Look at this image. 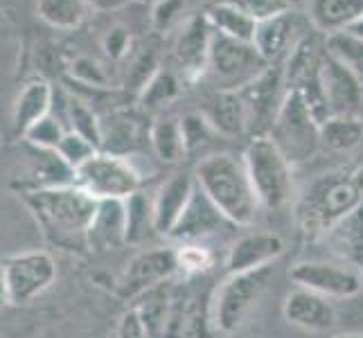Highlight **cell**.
Returning a JSON list of instances; mask_svg holds the SVG:
<instances>
[{
    "label": "cell",
    "instance_id": "6da1fadb",
    "mask_svg": "<svg viewBox=\"0 0 363 338\" xmlns=\"http://www.w3.org/2000/svg\"><path fill=\"white\" fill-rule=\"evenodd\" d=\"M25 203L43 230L45 240L64 250L89 248L86 235L97 210V198L77 185L45 187L25 192Z\"/></svg>",
    "mask_w": 363,
    "mask_h": 338
},
{
    "label": "cell",
    "instance_id": "7a4b0ae2",
    "mask_svg": "<svg viewBox=\"0 0 363 338\" xmlns=\"http://www.w3.org/2000/svg\"><path fill=\"white\" fill-rule=\"evenodd\" d=\"M363 203V167L347 174H325L298 196L294 219L300 232L323 237Z\"/></svg>",
    "mask_w": 363,
    "mask_h": 338
},
{
    "label": "cell",
    "instance_id": "3957f363",
    "mask_svg": "<svg viewBox=\"0 0 363 338\" xmlns=\"http://www.w3.org/2000/svg\"><path fill=\"white\" fill-rule=\"evenodd\" d=\"M194 179L233 225H250L255 221L259 203L250 185L244 158L233 154H212L196 165Z\"/></svg>",
    "mask_w": 363,
    "mask_h": 338
},
{
    "label": "cell",
    "instance_id": "277c9868",
    "mask_svg": "<svg viewBox=\"0 0 363 338\" xmlns=\"http://www.w3.org/2000/svg\"><path fill=\"white\" fill-rule=\"evenodd\" d=\"M275 266H264L246 273H228L210 300V322L219 334H235L248 320L267 293Z\"/></svg>",
    "mask_w": 363,
    "mask_h": 338
},
{
    "label": "cell",
    "instance_id": "5b68a950",
    "mask_svg": "<svg viewBox=\"0 0 363 338\" xmlns=\"http://www.w3.org/2000/svg\"><path fill=\"white\" fill-rule=\"evenodd\" d=\"M244 165L259 208L278 210L291 201V162L273 145L269 135H255L244 152Z\"/></svg>",
    "mask_w": 363,
    "mask_h": 338
},
{
    "label": "cell",
    "instance_id": "8992f818",
    "mask_svg": "<svg viewBox=\"0 0 363 338\" xmlns=\"http://www.w3.org/2000/svg\"><path fill=\"white\" fill-rule=\"evenodd\" d=\"M267 135L291 165L309 160L320 149V122L298 91H286Z\"/></svg>",
    "mask_w": 363,
    "mask_h": 338
},
{
    "label": "cell",
    "instance_id": "52a82bcc",
    "mask_svg": "<svg viewBox=\"0 0 363 338\" xmlns=\"http://www.w3.org/2000/svg\"><path fill=\"white\" fill-rule=\"evenodd\" d=\"M267 68L269 64L259 57L253 43L212 32L206 72L221 86V91L242 89V86L259 77Z\"/></svg>",
    "mask_w": 363,
    "mask_h": 338
},
{
    "label": "cell",
    "instance_id": "ba28073f",
    "mask_svg": "<svg viewBox=\"0 0 363 338\" xmlns=\"http://www.w3.org/2000/svg\"><path fill=\"white\" fill-rule=\"evenodd\" d=\"M143 174L129 158L97 152L89 162L74 171V185L89 192L97 201L104 198H129L140 192Z\"/></svg>",
    "mask_w": 363,
    "mask_h": 338
},
{
    "label": "cell",
    "instance_id": "9c48e42d",
    "mask_svg": "<svg viewBox=\"0 0 363 338\" xmlns=\"http://www.w3.org/2000/svg\"><path fill=\"white\" fill-rule=\"evenodd\" d=\"M3 280L9 293V305H28L55 284L57 264L45 250H30L5 261Z\"/></svg>",
    "mask_w": 363,
    "mask_h": 338
},
{
    "label": "cell",
    "instance_id": "30bf717a",
    "mask_svg": "<svg viewBox=\"0 0 363 338\" xmlns=\"http://www.w3.org/2000/svg\"><path fill=\"white\" fill-rule=\"evenodd\" d=\"M289 278L298 289L314 291L330 300L354 298L363 291V273L352 264L298 261L289 269Z\"/></svg>",
    "mask_w": 363,
    "mask_h": 338
},
{
    "label": "cell",
    "instance_id": "8fae6325",
    "mask_svg": "<svg viewBox=\"0 0 363 338\" xmlns=\"http://www.w3.org/2000/svg\"><path fill=\"white\" fill-rule=\"evenodd\" d=\"M179 273L177 248H149L138 253L120 275L118 291L122 298L135 300L149 289L169 282Z\"/></svg>",
    "mask_w": 363,
    "mask_h": 338
},
{
    "label": "cell",
    "instance_id": "7c38bea8",
    "mask_svg": "<svg viewBox=\"0 0 363 338\" xmlns=\"http://www.w3.org/2000/svg\"><path fill=\"white\" fill-rule=\"evenodd\" d=\"M318 84L330 118H359L363 108V86L339 59L325 52L320 64Z\"/></svg>",
    "mask_w": 363,
    "mask_h": 338
},
{
    "label": "cell",
    "instance_id": "4fadbf2b",
    "mask_svg": "<svg viewBox=\"0 0 363 338\" xmlns=\"http://www.w3.org/2000/svg\"><path fill=\"white\" fill-rule=\"evenodd\" d=\"M149 133H152V124L143 118V113L129 108L111 111L102 118L99 152L129 158L140 149L152 147L149 145Z\"/></svg>",
    "mask_w": 363,
    "mask_h": 338
},
{
    "label": "cell",
    "instance_id": "5bb4252c",
    "mask_svg": "<svg viewBox=\"0 0 363 338\" xmlns=\"http://www.w3.org/2000/svg\"><path fill=\"white\" fill-rule=\"evenodd\" d=\"M223 228H235V225L210 201L201 187L196 185L190 203L183 210V215L172 228L169 237L181 244H199L212 235H219Z\"/></svg>",
    "mask_w": 363,
    "mask_h": 338
},
{
    "label": "cell",
    "instance_id": "9a60e30c",
    "mask_svg": "<svg viewBox=\"0 0 363 338\" xmlns=\"http://www.w3.org/2000/svg\"><path fill=\"white\" fill-rule=\"evenodd\" d=\"M284 253V242L280 235L257 230L240 237L228 250L226 269L228 273H246L275 264V259Z\"/></svg>",
    "mask_w": 363,
    "mask_h": 338
},
{
    "label": "cell",
    "instance_id": "2e32d148",
    "mask_svg": "<svg viewBox=\"0 0 363 338\" xmlns=\"http://www.w3.org/2000/svg\"><path fill=\"white\" fill-rule=\"evenodd\" d=\"M303 36H298V23L291 9L282 11L278 16H271L257 23L253 45L259 52V57L267 61L269 66L280 64V61L289 59L294 47Z\"/></svg>",
    "mask_w": 363,
    "mask_h": 338
},
{
    "label": "cell",
    "instance_id": "e0dca14e",
    "mask_svg": "<svg viewBox=\"0 0 363 338\" xmlns=\"http://www.w3.org/2000/svg\"><path fill=\"white\" fill-rule=\"evenodd\" d=\"M284 320L305 332H330L336 325V311L330 298L307 289H296L284 298Z\"/></svg>",
    "mask_w": 363,
    "mask_h": 338
},
{
    "label": "cell",
    "instance_id": "ac0fdd59",
    "mask_svg": "<svg viewBox=\"0 0 363 338\" xmlns=\"http://www.w3.org/2000/svg\"><path fill=\"white\" fill-rule=\"evenodd\" d=\"M86 244L95 253H106L127 244V205L122 198L97 201V210L89 225Z\"/></svg>",
    "mask_w": 363,
    "mask_h": 338
},
{
    "label": "cell",
    "instance_id": "d6986e66",
    "mask_svg": "<svg viewBox=\"0 0 363 338\" xmlns=\"http://www.w3.org/2000/svg\"><path fill=\"white\" fill-rule=\"evenodd\" d=\"M196 179L194 174H174L165 183L160 185V190L154 196V223L156 232L162 237H169L172 228L181 219L183 210L190 203L194 194Z\"/></svg>",
    "mask_w": 363,
    "mask_h": 338
},
{
    "label": "cell",
    "instance_id": "ffe728a7",
    "mask_svg": "<svg viewBox=\"0 0 363 338\" xmlns=\"http://www.w3.org/2000/svg\"><path fill=\"white\" fill-rule=\"evenodd\" d=\"M328 52V45L318 43L314 36H303L294 47V52L286 59L284 68V89L286 91H300L307 84L318 79L320 64Z\"/></svg>",
    "mask_w": 363,
    "mask_h": 338
},
{
    "label": "cell",
    "instance_id": "44dd1931",
    "mask_svg": "<svg viewBox=\"0 0 363 338\" xmlns=\"http://www.w3.org/2000/svg\"><path fill=\"white\" fill-rule=\"evenodd\" d=\"M55 91L45 79H32L25 84V89L18 93L14 111H11V122H14L16 133H25L32 124H36L48 113H52Z\"/></svg>",
    "mask_w": 363,
    "mask_h": 338
},
{
    "label": "cell",
    "instance_id": "7402d4cb",
    "mask_svg": "<svg viewBox=\"0 0 363 338\" xmlns=\"http://www.w3.org/2000/svg\"><path fill=\"white\" fill-rule=\"evenodd\" d=\"M212 41V28L206 16L192 18L183 25V32L177 41V59L185 72H206L208 50Z\"/></svg>",
    "mask_w": 363,
    "mask_h": 338
},
{
    "label": "cell",
    "instance_id": "603a6c76",
    "mask_svg": "<svg viewBox=\"0 0 363 338\" xmlns=\"http://www.w3.org/2000/svg\"><path fill=\"white\" fill-rule=\"evenodd\" d=\"M203 116L221 135H242L250 127V116L240 91H221Z\"/></svg>",
    "mask_w": 363,
    "mask_h": 338
},
{
    "label": "cell",
    "instance_id": "cb8c5ba5",
    "mask_svg": "<svg viewBox=\"0 0 363 338\" xmlns=\"http://www.w3.org/2000/svg\"><path fill=\"white\" fill-rule=\"evenodd\" d=\"M363 18V0H314L311 23L325 36L345 32Z\"/></svg>",
    "mask_w": 363,
    "mask_h": 338
},
{
    "label": "cell",
    "instance_id": "d4e9b609",
    "mask_svg": "<svg viewBox=\"0 0 363 338\" xmlns=\"http://www.w3.org/2000/svg\"><path fill=\"white\" fill-rule=\"evenodd\" d=\"M323 237L334 253L341 255L347 264L357 269L363 266V203L354 212H350L345 219L332 225Z\"/></svg>",
    "mask_w": 363,
    "mask_h": 338
},
{
    "label": "cell",
    "instance_id": "484cf974",
    "mask_svg": "<svg viewBox=\"0 0 363 338\" xmlns=\"http://www.w3.org/2000/svg\"><path fill=\"white\" fill-rule=\"evenodd\" d=\"M203 16L212 28V32L230 36V39H237V41L253 43L257 21L250 18L240 7H235L230 3H223V0H215Z\"/></svg>",
    "mask_w": 363,
    "mask_h": 338
},
{
    "label": "cell",
    "instance_id": "4316f807",
    "mask_svg": "<svg viewBox=\"0 0 363 338\" xmlns=\"http://www.w3.org/2000/svg\"><path fill=\"white\" fill-rule=\"evenodd\" d=\"M135 314L140 318L143 327L149 338H162L165 336L167 327V318H169V305H172V282H165L156 286V289H149L140 298H135Z\"/></svg>",
    "mask_w": 363,
    "mask_h": 338
},
{
    "label": "cell",
    "instance_id": "83f0119b",
    "mask_svg": "<svg viewBox=\"0 0 363 338\" xmlns=\"http://www.w3.org/2000/svg\"><path fill=\"white\" fill-rule=\"evenodd\" d=\"M149 145H152V152L160 162H179L187 154V145H185V133H183V124L181 120H158L152 124V133H149Z\"/></svg>",
    "mask_w": 363,
    "mask_h": 338
},
{
    "label": "cell",
    "instance_id": "f1b7e54d",
    "mask_svg": "<svg viewBox=\"0 0 363 338\" xmlns=\"http://www.w3.org/2000/svg\"><path fill=\"white\" fill-rule=\"evenodd\" d=\"M89 11L86 0H36V14L55 30H77Z\"/></svg>",
    "mask_w": 363,
    "mask_h": 338
},
{
    "label": "cell",
    "instance_id": "f546056e",
    "mask_svg": "<svg viewBox=\"0 0 363 338\" xmlns=\"http://www.w3.org/2000/svg\"><path fill=\"white\" fill-rule=\"evenodd\" d=\"M363 140L361 118H328L320 124V147L330 152H350Z\"/></svg>",
    "mask_w": 363,
    "mask_h": 338
},
{
    "label": "cell",
    "instance_id": "4dcf8cb0",
    "mask_svg": "<svg viewBox=\"0 0 363 338\" xmlns=\"http://www.w3.org/2000/svg\"><path fill=\"white\" fill-rule=\"evenodd\" d=\"M66 124L68 131H74L84 135L86 140H91L99 149V135H102V118H97L91 104H86L79 97H66L64 102V116L59 118Z\"/></svg>",
    "mask_w": 363,
    "mask_h": 338
},
{
    "label": "cell",
    "instance_id": "1f68e13d",
    "mask_svg": "<svg viewBox=\"0 0 363 338\" xmlns=\"http://www.w3.org/2000/svg\"><path fill=\"white\" fill-rule=\"evenodd\" d=\"M124 205H127V244H143L149 235L156 232L154 198L135 192L124 198Z\"/></svg>",
    "mask_w": 363,
    "mask_h": 338
},
{
    "label": "cell",
    "instance_id": "d6a6232c",
    "mask_svg": "<svg viewBox=\"0 0 363 338\" xmlns=\"http://www.w3.org/2000/svg\"><path fill=\"white\" fill-rule=\"evenodd\" d=\"M325 45H328V52L339 59L363 86V39L352 32H339L325 36Z\"/></svg>",
    "mask_w": 363,
    "mask_h": 338
},
{
    "label": "cell",
    "instance_id": "836d02e7",
    "mask_svg": "<svg viewBox=\"0 0 363 338\" xmlns=\"http://www.w3.org/2000/svg\"><path fill=\"white\" fill-rule=\"evenodd\" d=\"M181 91V81L172 70L160 68L152 79L145 84V89L138 93V99L145 108H158L172 102Z\"/></svg>",
    "mask_w": 363,
    "mask_h": 338
},
{
    "label": "cell",
    "instance_id": "e575fe53",
    "mask_svg": "<svg viewBox=\"0 0 363 338\" xmlns=\"http://www.w3.org/2000/svg\"><path fill=\"white\" fill-rule=\"evenodd\" d=\"M68 133L66 124L61 122L55 113H48L45 118H41L36 124L23 133V137L28 140L34 149H43V152H57V147L64 140V135Z\"/></svg>",
    "mask_w": 363,
    "mask_h": 338
},
{
    "label": "cell",
    "instance_id": "d590c367",
    "mask_svg": "<svg viewBox=\"0 0 363 338\" xmlns=\"http://www.w3.org/2000/svg\"><path fill=\"white\" fill-rule=\"evenodd\" d=\"M127 59H129V70H127V79H124V84H127V89L131 84V89L140 93L145 89V84L160 70L158 50L156 47H133Z\"/></svg>",
    "mask_w": 363,
    "mask_h": 338
},
{
    "label": "cell",
    "instance_id": "8d00e7d4",
    "mask_svg": "<svg viewBox=\"0 0 363 338\" xmlns=\"http://www.w3.org/2000/svg\"><path fill=\"white\" fill-rule=\"evenodd\" d=\"M97 152L99 149L91 140H86L84 135L74 133V131H68L64 135V140H61V145L57 147V154L61 156V160H64L68 167H72L74 171H77L84 162H89Z\"/></svg>",
    "mask_w": 363,
    "mask_h": 338
},
{
    "label": "cell",
    "instance_id": "74e56055",
    "mask_svg": "<svg viewBox=\"0 0 363 338\" xmlns=\"http://www.w3.org/2000/svg\"><path fill=\"white\" fill-rule=\"evenodd\" d=\"M177 259H179V273L185 275H199L212 266V255L210 250L201 244H181L177 248Z\"/></svg>",
    "mask_w": 363,
    "mask_h": 338
},
{
    "label": "cell",
    "instance_id": "f35d334b",
    "mask_svg": "<svg viewBox=\"0 0 363 338\" xmlns=\"http://www.w3.org/2000/svg\"><path fill=\"white\" fill-rule=\"evenodd\" d=\"M70 72L74 81L82 86H89V89H106V84H108V74L104 72V68L99 66L95 59H89V57L74 59Z\"/></svg>",
    "mask_w": 363,
    "mask_h": 338
},
{
    "label": "cell",
    "instance_id": "ab89813d",
    "mask_svg": "<svg viewBox=\"0 0 363 338\" xmlns=\"http://www.w3.org/2000/svg\"><path fill=\"white\" fill-rule=\"evenodd\" d=\"M185 14V0H158L152 11V25L158 32H167L179 25Z\"/></svg>",
    "mask_w": 363,
    "mask_h": 338
},
{
    "label": "cell",
    "instance_id": "60d3db41",
    "mask_svg": "<svg viewBox=\"0 0 363 338\" xmlns=\"http://www.w3.org/2000/svg\"><path fill=\"white\" fill-rule=\"evenodd\" d=\"M223 3L240 7L257 23L264 18H271V16H278L282 11L289 9V3H286V0H223Z\"/></svg>",
    "mask_w": 363,
    "mask_h": 338
},
{
    "label": "cell",
    "instance_id": "b9f144b4",
    "mask_svg": "<svg viewBox=\"0 0 363 338\" xmlns=\"http://www.w3.org/2000/svg\"><path fill=\"white\" fill-rule=\"evenodd\" d=\"M181 124H183L187 152H192V149H196L201 142H206L210 133H217L203 113H190V116H185L181 120Z\"/></svg>",
    "mask_w": 363,
    "mask_h": 338
},
{
    "label": "cell",
    "instance_id": "7bdbcfd3",
    "mask_svg": "<svg viewBox=\"0 0 363 338\" xmlns=\"http://www.w3.org/2000/svg\"><path fill=\"white\" fill-rule=\"evenodd\" d=\"M102 47H104V52L111 59H116V61L127 59L131 55V50H133L129 30L122 28V25H116V28L106 30L104 39H102Z\"/></svg>",
    "mask_w": 363,
    "mask_h": 338
},
{
    "label": "cell",
    "instance_id": "ee69618b",
    "mask_svg": "<svg viewBox=\"0 0 363 338\" xmlns=\"http://www.w3.org/2000/svg\"><path fill=\"white\" fill-rule=\"evenodd\" d=\"M118 338H149L140 318L135 314V309H129L127 314L122 316L120 327H118Z\"/></svg>",
    "mask_w": 363,
    "mask_h": 338
},
{
    "label": "cell",
    "instance_id": "f6af8a7d",
    "mask_svg": "<svg viewBox=\"0 0 363 338\" xmlns=\"http://www.w3.org/2000/svg\"><path fill=\"white\" fill-rule=\"evenodd\" d=\"M131 0H86V5L93 11H116V9H122L127 7Z\"/></svg>",
    "mask_w": 363,
    "mask_h": 338
},
{
    "label": "cell",
    "instance_id": "bcb514c9",
    "mask_svg": "<svg viewBox=\"0 0 363 338\" xmlns=\"http://www.w3.org/2000/svg\"><path fill=\"white\" fill-rule=\"evenodd\" d=\"M5 305H9V293H7V286H5V280L0 278V309Z\"/></svg>",
    "mask_w": 363,
    "mask_h": 338
},
{
    "label": "cell",
    "instance_id": "7dc6e473",
    "mask_svg": "<svg viewBox=\"0 0 363 338\" xmlns=\"http://www.w3.org/2000/svg\"><path fill=\"white\" fill-rule=\"evenodd\" d=\"M345 32H352V34L359 36V39H363V18L354 25V28H350V30H345Z\"/></svg>",
    "mask_w": 363,
    "mask_h": 338
},
{
    "label": "cell",
    "instance_id": "c3c4849f",
    "mask_svg": "<svg viewBox=\"0 0 363 338\" xmlns=\"http://www.w3.org/2000/svg\"><path fill=\"white\" fill-rule=\"evenodd\" d=\"M332 338H363V334H359V332H350V334H336V336H332Z\"/></svg>",
    "mask_w": 363,
    "mask_h": 338
},
{
    "label": "cell",
    "instance_id": "681fc988",
    "mask_svg": "<svg viewBox=\"0 0 363 338\" xmlns=\"http://www.w3.org/2000/svg\"><path fill=\"white\" fill-rule=\"evenodd\" d=\"M0 278H3V266H0Z\"/></svg>",
    "mask_w": 363,
    "mask_h": 338
}]
</instances>
